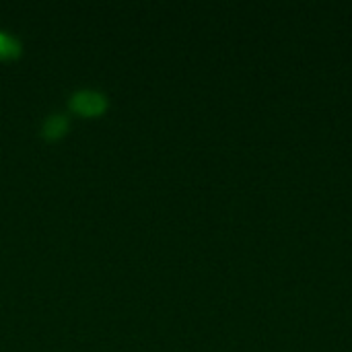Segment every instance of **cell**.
<instances>
[{"mask_svg":"<svg viewBox=\"0 0 352 352\" xmlns=\"http://www.w3.org/2000/svg\"><path fill=\"white\" fill-rule=\"evenodd\" d=\"M105 103H107L105 95L95 89H78L70 97L72 109H76L80 113H97L105 107Z\"/></svg>","mask_w":352,"mask_h":352,"instance_id":"6da1fadb","label":"cell"},{"mask_svg":"<svg viewBox=\"0 0 352 352\" xmlns=\"http://www.w3.org/2000/svg\"><path fill=\"white\" fill-rule=\"evenodd\" d=\"M66 128V118L62 113H52L43 122V134L45 136H58Z\"/></svg>","mask_w":352,"mask_h":352,"instance_id":"7a4b0ae2","label":"cell"},{"mask_svg":"<svg viewBox=\"0 0 352 352\" xmlns=\"http://www.w3.org/2000/svg\"><path fill=\"white\" fill-rule=\"evenodd\" d=\"M16 52H19V41L12 35L0 31V56H14Z\"/></svg>","mask_w":352,"mask_h":352,"instance_id":"3957f363","label":"cell"}]
</instances>
